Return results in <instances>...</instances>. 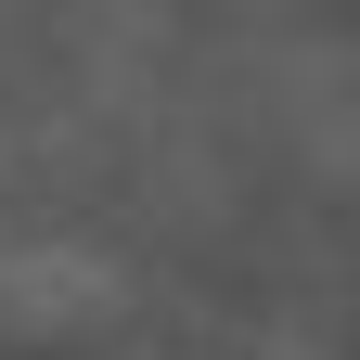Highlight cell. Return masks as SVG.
Returning <instances> with one entry per match:
<instances>
[{
  "mask_svg": "<svg viewBox=\"0 0 360 360\" xmlns=\"http://www.w3.org/2000/svg\"><path fill=\"white\" fill-rule=\"evenodd\" d=\"M116 309H129L116 245H90V232H65L39 206H0V335L65 347V335H103Z\"/></svg>",
  "mask_w": 360,
  "mask_h": 360,
  "instance_id": "1",
  "label": "cell"
},
{
  "mask_svg": "<svg viewBox=\"0 0 360 360\" xmlns=\"http://www.w3.org/2000/svg\"><path fill=\"white\" fill-rule=\"evenodd\" d=\"M270 116H283V142H296V155H322V167L360 180V52H283Z\"/></svg>",
  "mask_w": 360,
  "mask_h": 360,
  "instance_id": "2",
  "label": "cell"
}]
</instances>
